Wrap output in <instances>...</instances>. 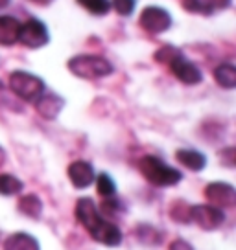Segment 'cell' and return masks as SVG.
<instances>
[{
    "instance_id": "6da1fadb",
    "label": "cell",
    "mask_w": 236,
    "mask_h": 250,
    "mask_svg": "<svg viewBox=\"0 0 236 250\" xmlns=\"http://www.w3.org/2000/svg\"><path fill=\"white\" fill-rule=\"evenodd\" d=\"M76 217L89 230V234L93 235L94 241L102 243L105 247H118L122 243L120 228L115 223L102 217V213L98 211L93 199H89V197L79 199L76 204Z\"/></svg>"
},
{
    "instance_id": "7a4b0ae2",
    "label": "cell",
    "mask_w": 236,
    "mask_h": 250,
    "mask_svg": "<svg viewBox=\"0 0 236 250\" xmlns=\"http://www.w3.org/2000/svg\"><path fill=\"white\" fill-rule=\"evenodd\" d=\"M139 169L144 175V179L159 188L173 186L181 180V173L159 160L157 156H144L139 162Z\"/></svg>"
},
{
    "instance_id": "3957f363",
    "label": "cell",
    "mask_w": 236,
    "mask_h": 250,
    "mask_svg": "<svg viewBox=\"0 0 236 250\" xmlns=\"http://www.w3.org/2000/svg\"><path fill=\"white\" fill-rule=\"evenodd\" d=\"M69 70L81 79H100L113 72V64L98 55H76L69 61Z\"/></svg>"
},
{
    "instance_id": "277c9868",
    "label": "cell",
    "mask_w": 236,
    "mask_h": 250,
    "mask_svg": "<svg viewBox=\"0 0 236 250\" xmlns=\"http://www.w3.org/2000/svg\"><path fill=\"white\" fill-rule=\"evenodd\" d=\"M9 86L15 96H19L24 102H37L45 94V81L30 72L17 70L9 76Z\"/></svg>"
},
{
    "instance_id": "5b68a950",
    "label": "cell",
    "mask_w": 236,
    "mask_h": 250,
    "mask_svg": "<svg viewBox=\"0 0 236 250\" xmlns=\"http://www.w3.org/2000/svg\"><path fill=\"white\" fill-rule=\"evenodd\" d=\"M190 221H194L203 230H216L223 225L225 215L221 208H216L212 204H197L190 206Z\"/></svg>"
},
{
    "instance_id": "8992f818",
    "label": "cell",
    "mask_w": 236,
    "mask_h": 250,
    "mask_svg": "<svg viewBox=\"0 0 236 250\" xmlns=\"http://www.w3.org/2000/svg\"><path fill=\"white\" fill-rule=\"evenodd\" d=\"M19 42H23L26 48H37L45 46L48 42V30L47 26L37 21V19H30L24 24H21V33H19Z\"/></svg>"
},
{
    "instance_id": "52a82bcc",
    "label": "cell",
    "mask_w": 236,
    "mask_h": 250,
    "mask_svg": "<svg viewBox=\"0 0 236 250\" xmlns=\"http://www.w3.org/2000/svg\"><path fill=\"white\" fill-rule=\"evenodd\" d=\"M141 26L150 33H163L172 26V17L166 9L151 6L142 11Z\"/></svg>"
},
{
    "instance_id": "ba28073f",
    "label": "cell",
    "mask_w": 236,
    "mask_h": 250,
    "mask_svg": "<svg viewBox=\"0 0 236 250\" xmlns=\"http://www.w3.org/2000/svg\"><path fill=\"white\" fill-rule=\"evenodd\" d=\"M205 197L216 208H231L236 203L235 188L227 184V182H212V184H209L205 188Z\"/></svg>"
},
{
    "instance_id": "9c48e42d",
    "label": "cell",
    "mask_w": 236,
    "mask_h": 250,
    "mask_svg": "<svg viewBox=\"0 0 236 250\" xmlns=\"http://www.w3.org/2000/svg\"><path fill=\"white\" fill-rule=\"evenodd\" d=\"M168 66L172 68L173 76L179 79V81H183L185 85H197V83H201V79H203L201 70L197 68L196 64H192L190 61H187L183 55L175 57Z\"/></svg>"
},
{
    "instance_id": "30bf717a",
    "label": "cell",
    "mask_w": 236,
    "mask_h": 250,
    "mask_svg": "<svg viewBox=\"0 0 236 250\" xmlns=\"http://www.w3.org/2000/svg\"><path fill=\"white\" fill-rule=\"evenodd\" d=\"M69 179L74 184V188L78 189H85L89 188L93 182H94V169L89 162H83V160H76L69 166Z\"/></svg>"
},
{
    "instance_id": "8fae6325",
    "label": "cell",
    "mask_w": 236,
    "mask_h": 250,
    "mask_svg": "<svg viewBox=\"0 0 236 250\" xmlns=\"http://www.w3.org/2000/svg\"><path fill=\"white\" fill-rule=\"evenodd\" d=\"M19 33H21V22L15 17L0 15V44L11 46L19 42Z\"/></svg>"
},
{
    "instance_id": "7c38bea8",
    "label": "cell",
    "mask_w": 236,
    "mask_h": 250,
    "mask_svg": "<svg viewBox=\"0 0 236 250\" xmlns=\"http://www.w3.org/2000/svg\"><path fill=\"white\" fill-rule=\"evenodd\" d=\"M35 109L43 118L47 120H54L61 109H63V100L55 94H43L39 100L35 102Z\"/></svg>"
},
{
    "instance_id": "4fadbf2b",
    "label": "cell",
    "mask_w": 236,
    "mask_h": 250,
    "mask_svg": "<svg viewBox=\"0 0 236 250\" xmlns=\"http://www.w3.org/2000/svg\"><path fill=\"white\" fill-rule=\"evenodd\" d=\"M4 250H39V243L33 235L15 232L4 241Z\"/></svg>"
},
{
    "instance_id": "5bb4252c",
    "label": "cell",
    "mask_w": 236,
    "mask_h": 250,
    "mask_svg": "<svg viewBox=\"0 0 236 250\" xmlns=\"http://www.w3.org/2000/svg\"><path fill=\"white\" fill-rule=\"evenodd\" d=\"M175 158L181 162L185 167H189L192 171H201L207 166V158L196 149H179L175 153Z\"/></svg>"
},
{
    "instance_id": "9a60e30c",
    "label": "cell",
    "mask_w": 236,
    "mask_h": 250,
    "mask_svg": "<svg viewBox=\"0 0 236 250\" xmlns=\"http://www.w3.org/2000/svg\"><path fill=\"white\" fill-rule=\"evenodd\" d=\"M233 0H185V8L196 13H212L216 9H225Z\"/></svg>"
},
{
    "instance_id": "2e32d148",
    "label": "cell",
    "mask_w": 236,
    "mask_h": 250,
    "mask_svg": "<svg viewBox=\"0 0 236 250\" xmlns=\"http://www.w3.org/2000/svg\"><path fill=\"white\" fill-rule=\"evenodd\" d=\"M19 211L24 213L26 217L37 219L43 213V203H41V199L37 195H24L19 201Z\"/></svg>"
},
{
    "instance_id": "e0dca14e",
    "label": "cell",
    "mask_w": 236,
    "mask_h": 250,
    "mask_svg": "<svg viewBox=\"0 0 236 250\" xmlns=\"http://www.w3.org/2000/svg\"><path fill=\"white\" fill-rule=\"evenodd\" d=\"M214 79L218 81V85L223 88H235L236 86V68L233 64H220L214 70Z\"/></svg>"
},
{
    "instance_id": "ac0fdd59",
    "label": "cell",
    "mask_w": 236,
    "mask_h": 250,
    "mask_svg": "<svg viewBox=\"0 0 236 250\" xmlns=\"http://www.w3.org/2000/svg\"><path fill=\"white\" fill-rule=\"evenodd\" d=\"M23 191V182L13 177V175H0V195H15V193H21Z\"/></svg>"
},
{
    "instance_id": "d6986e66",
    "label": "cell",
    "mask_w": 236,
    "mask_h": 250,
    "mask_svg": "<svg viewBox=\"0 0 236 250\" xmlns=\"http://www.w3.org/2000/svg\"><path fill=\"white\" fill-rule=\"evenodd\" d=\"M96 188H98V193L103 197V199H109V197H115V191H117V186L107 173H102L98 175L96 179Z\"/></svg>"
},
{
    "instance_id": "ffe728a7",
    "label": "cell",
    "mask_w": 236,
    "mask_h": 250,
    "mask_svg": "<svg viewBox=\"0 0 236 250\" xmlns=\"http://www.w3.org/2000/svg\"><path fill=\"white\" fill-rule=\"evenodd\" d=\"M137 235H139V239L142 243H146V245H159L161 239H163V235L161 232H157L153 227H148V225H141V227L137 228Z\"/></svg>"
},
{
    "instance_id": "44dd1931",
    "label": "cell",
    "mask_w": 236,
    "mask_h": 250,
    "mask_svg": "<svg viewBox=\"0 0 236 250\" xmlns=\"http://www.w3.org/2000/svg\"><path fill=\"white\" fill-rule=\"evenodd\" d=\"M79 6H83L87 11L94 13V15H105L111 9L109 0H78Z\"/></svg>"
},
{
    "instance_id": "7402d4cb",
    "label": "cell",
    "mask_w": 236,
    "mask_h": 250,
    "mask_svg": "<svg viewBox=\"0 0 236 250\" xmlns=\"http://www.w3.org/2000/svg\"><path fill=\"white\" fill-rule=\"evenodd\" d=\"M181 55V52L177 50V48L173 46H165L161 48L157 54H155V59H157L159 62H165V64H170V62L175 59V57H179Z\"/></svg>"
},
{
    "instance_id": "603a6c76",
    "label": "cell",
    "mask_w": 236,
    "mask_h": 250,
    "mask_svg": "<svg viewBox=\"0 0 236 250\" xmlns=\"http://www.w3.org/2000/svg\"><path fill=\"white\" fill-rule=\"evenodd\" d=\"M113 6L120 15H131L135 9V0H113Z\"/></svg>"
},
{
    "instance_id": "cb8c5ba5",
    "label": "cell",
    "mask_w": 236,
    "mask_h": 250,
    "mask_svg": "<svg viewBox=\"0 0 236 250\" xmlns=\"http://www.w3.org/2000/svg\"><path fill=\"white\" fill-rule=\"evenodd\" d=\"M220 160L223 162L225 166H235V149L233 147H227L225 151H221L220 153Z\"/></svg>"
},
{
    "instance_id": "d4e9b609",
    "label": "cell",
    "mask_w": 236,
    "mask_h": 250,
    "mask_svg": "<svg viewBox=\"0 0 236 250\" xmlns=\"http://www.w3.org/2000/svg\"><path fill=\"white\" fill-rule=\"evenodd\" d=\"M170 250H194V249H192L185 239H175V241L170 245Z\"/></svg>"
},
{
    "instance_id": "484cf974",
    "label": "cell",
    "mask_w": 236,
    "mask_h": 250,
    "mask_svg": "<svg viewBox=\"0 0 236 250\" xmlns=\"http://www.w3.org/2000/svg\"><path fill=\"white\" fill-rule=\"evenodd\" d=\"M4 162H6V151L0 147V166L4 164Z\"/></svg>"
},
{
    "instance_id": "4316f807",
    "label": "cell",
    "mask_w": 236,
    "mask_h": 250,
    "mask_svg": "<svg viewBox=\"0 0 236 250\" xmlns=\"http://www.w3.org/2000/svg\"><path fill=\"white\" fill-rule=\"evenodd\" d=\"M6 4H8V0H0V8H2V6H6Z\"/></svg>"
},
{
    "instance_id": "83f0119b",
    "label": "cell",
    "mask_w": 236,
    "mask_h": 250,
    "mask_svg": "<svg viewBox=\"0 0 236 250\" xmlns=\"http://www.w3.org/2000/svg\"><path fill=\"white\" fill-rule=\"evenodd\" d=\"M2 92H4V86H2V83H0V100H2Z\"/></svg>"
},
{
    "instance_id": "f1b7e54d",
    "label": "cell",
    "mask_w": 236,
    "mask_h": 250,
    "mask_svg": "<svg viewBox=\"0 0 236 250\" xmlns=\"http://www.w3.org/2000/svg\"><path fill=\"white\" fill-rule=\"evenodd\" d=\"M35 2H43V0H35Z\"/></svg>"
}]
</instances>
